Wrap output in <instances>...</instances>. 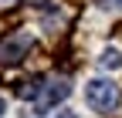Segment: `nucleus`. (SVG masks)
Wrapping results in <instances>:
<instances>
[{"label": "nucleus", "instance_id": "7ed1b4c3", "mask_svg": "<svg viewBox=\"0 0 122 118\" xmlns=\"http://www.w3.org/2000/svg\"><path fill=\"white\" fill-rule=\"evenodd\" d=\"M71 95V84L65 81V78H58V81H48V84H44L41 88V95L34 98V105L44 111V108H51V105H58V101H65Z\"/></svg>", "mask_w": 122, "mask_h": 118}, {"label": "nucleus", "instance_id": "f03ea898", "mask_svg": "<svg viewBox=\"0 0 122 118\" xmlns=\"http://www.w3.org/2000/svg\"><path fill=\"white\" fill-rule=\"evenodd\" d=\"M30 47H34L30 34H14V37H7V41H0V61H4V64H17Z\"/></svg>", "mask_w": 122, "mask_h": 118}, {"label": "nucleus", "instance_id": "0eeeda50", "mask_svg": "<svg viewBox=\"0 0 122 118\" xmlns=\"http://www.w3.org/2000/svg\"><path fill=\"white\" fill-rule=\"evenodd\" d=\"M4 111H7V101H4V98H0V115H4Z\"/></svg>", "mask_w": 122, "mask_h": 118}, {"label": "nucleus", "instance_id": "f257e3e1", "mask_svg": "<svg viewBox=\"0 0 122 118\" xmlns=\"http://www.w3.org/2000/svg\"><path fill=\"white\" fill-rule=\"evenodd\" d=\"M85 101H88L95 111L112 115V111L122 108V91H119V84L105 81V78H95V81H88V84H85Z\"/></svg>", "mask_w": 122, "mask_h": 118}, {"label": "nucleus", "instance_id": "20e7f679", "mask_svg": "<svg viewBox=\"0 0 122 118\" xmlns=\"http://www.w3.org/2000/svg\"><path fill=\"white\" fill-rule=\"evenodd\" d=\"M98 64H102L105 71H119V68H122V54H119V51H105V54L98 57Z\"/></svg>", "mask_w": 122, "mask_h": 118}, {"label": "nucleus", "instance_id": "423d86ee", "mask_svg": "<svg viewBox=\"0 0 122 118\" xmlns=\"http://www.w3.org/2000/svg\"><path fill=\"white\" fill-rule=\"evenodd\" d=\"M54 118H78V115H75V111H58Z\"/></svg>", "mask_w": 122, "mask_h": 118}, {"label": "nucleus", "instance_id": "39448f33", "mask_svg": "<svg viewBox=\"0 0 122 118\" xmlns=\"http://www.w3.org/2000/svg\"><path fill=\"white\" fill-rule=\"evenodd\" d=\"M102 7H112V10H122V0H102Z\"/></svg>", "mask_w": 122, "mask_h": 118}]
</instances>
